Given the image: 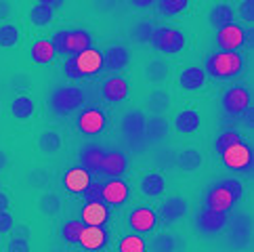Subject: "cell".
<instances>
[{"instance_id":"bcb514c9","label":"cell","mask_w":254,"mask_h":252,"mask_svg":"<svg viewBox=\"0 0 254 252\" xmlns=\"http://www.w3.org/2000/svg\"><path fill=\"white\" fill-rule=\"evenodd\" d=\"M6 252H30V240L13 236L11 242H8V246H6Z\"/></svg>"},{"instance_id":"4316f807","label":"cell","mask_w":254,"mask_h":252,"mask_svg":"<svg viewBox=\"0 0 254 252\" xmlns=\"http://www.w3.org/2000/svg\"><path fill=\"white\" fill-rule=\"evenodd\" d=\"M166 177L158 173V170H151V173H145L139 179V191L145 197H160L166 191Z\"/></svg>"},{"instance_id":"ffe728a7","label":"cell","mask_w":254,"mask_h":252,"mask_svg":"<svg viewBox=\"0 0 254 252\" xmlns=\"http://www.w3.org/2000/svg\"><path fill=\"white\" fill-rule=\"evenodd\" d=\"M103 53V65H105V71H112L114 76H118L122 69L128 67L130 63V51L122 47V44H110Z\"/></svg>"},{"instance_id":"4fadbf2b","label":"cell","mask_w":254,"mask_h":252,"mask_svg":"<svg viewBox=\"0 0 254 252\" xmlns=\"http://www.w3.org/2000/svg\"><path fill=\"white\" fill-rule=\"evenodd\" d=\"M130 197V185L124 181V179H107L103 181L101 187V202L107 206V208H118L124 202H128Z\"/></svg>"},{"instance_id":"f907efd6","label":"cell","mask_w":254,"mask_h":252,"mask_svg":"<svg viewBox=\"0 0 254 252\" xmlns=\"http://www.w3.org/2000/svg\"><path fill=\"white\" fill-rule=\"evenodd\" d=\"M8 206H11V195L0 189V210H8Z\"/></svg>"},{"instance_id":"cb8c5ba5","label":"cell","mask_w":254,"mask_h":252,"mask_svg":"<svg viewBox=\"0 0 254 252\" xmlns=\"http://www.w3.org/2000/svg\"><path fill=\"white\" fill-rule=\"evenodd\" d=\"M195 227L202 231L204 236H216V233H221L227 227V217L202 208L195 214Z\"/></svg>"},{"instance_id":"5b68a950","label":"cell","mask_w":254,"mask_h":252,"mask_svg":"<svg viewBox=\"0 0 254 252\" xmlns=\"http://www.w3.org/2000/svg\"><path fill=\"white\" fill-rule=\"evenodd\" d=\"M86 103V95L78 84H65L53 88L49 97V107L57 116H69Z\"/></svg>"},{"instance_id":"db71d44e","label":"cell","mask_w":254,"mask_h":252,"mask_svg":"<svg viewBox=\"0 0 254 252\" xmlns=\"http://www.w3.org/2000/svg\"><path fill=\"white\" fill-rule=\"evenodd\" d=\"M0 189H2V181H0Z\"/></svg>"},{"instance_id":"8fae6325","label":"cell","mask_w":254,"mask_h":252,"mask_svg":"<svg viewBox=\"0 0 254 252\" xmlns=\"http://www.w3.org/2000/svg\"><path fill=\"white\" fill-rule=\"evenodd\" d=\"M250 38L252 30H244L240 23H231L216 32V44H219L221 51H240L244 44L250 42Z\"/></svg>"},{"instance_id":"4dcf8cb0","label":"cell","mask_w":254,"mask_h":252,"mask_svg":"<svg viewBox=\"0 0 254 252\" xmlns=\"http://www.w3.org/2000/svg\"><path fill=\"white\" fill-rule=\"evenodd\" d=\"M36 206H38L40 214H44V217H49V219H55L57 214L61 212V208H63V197L59 193H55V191H44L38 197Z\"/></svg>"},{"instance_id":"74e56055","label":"cell","mask_w":254,"mask_h":252,"mask_svg":"<svg viewBox=\"0 0 254 252\" xmlns=\"http://www.w3.org/2000/svg\"><path fill=\"white\" fill-rule=\"evenodd\" d=\"M147 107L156 116H164L170 107V95L164 91V88H153L147 97Z\"/></svg>"},{"instance_id":"f5cc1de1","label":"cell","mask_w":254,"mask_h":252,"mask_svg":"<svg viewBox=\"0 0 254 252\" xmlns=\"http://www.w3.org/2000/svg\"><path fill=\"white\" fill-rule=\"evenodd\" d=\"M0 246H2V233H0Z\"/></svg>"},{"instance_id":"f6af8a7d","label":"cell","mask_w":254,"mask_h":252,"mask_svg":"<svg viewBox=\"0 0 254 252\" xmlns=\"http://www.w3.org/2000/svg\"><path fill=\"white\" fill-rule=\"evenodd\" d=\"M15 227V217L11 210H0V233H11Z\"/></svg>"},{"instance_id":"c3c4849f","label":"cell","mask_w":254,"mask_h":252,"mask_svg":"<svg viewBox=\"0 0 254 252\" xmlns=\"http://www.w3.org/2000/svg\"><path fill=\"white\" fill-rule=\"evenodd\" d=\"M13 236L15 238H25V240H30V227L28 225H17V227H13Z\"/></svg>"},{"instance_id":"52a82bcc","label":"cell","mask_w":254,"mask_h":252,"mask_svg":"<svg viewBox=\"0 0 254 252\" xmlns=\"http://www.w3.org/2000/svg\"><path fill=\"white\" fill-rule=\"evenodd\" d=\"M221 105H223V112L231 118H240V116L248 114L252 110V93H250V86L238 82V84H231L227 91L221 95Z\"/></svg>"},{"instance_id":"681fc988","label":"cell","mask_w":254,"mask_h":252,"mask_svg":"<svg viewBox=\"0 0 254 252\" xmlns=\"http://www.w3.org/2000/svg\"><path fill=\"white\" fill-rule=\"evenodd\" d=\"M130 6H134V8H151V6H156V0H132Z\"/></svg>"},{"instance_id":"7c38bea8","label":"cell","mask_w":254,"mask_h":252,"mask_svg":"<svg viewBox=\"0 0 254 252\" xmlns=\"http://www.w3.org/2000/svg\"><path fill=\"white\" fill-rule=\"evenodd\" d=\"M63 8V0H38L28 8V21L34 28H47L55 21V13Z\"/></svg>"},{"instance_id":"d590c367","label":"cell","mask_w":254,"mask_h":252,"mask_svg":"<svg viewBox=\"0 0 254 252\" xmlns=\"http://www.w3.org/2000/svg\"><path fill=\"white\" fill-rule=\"evenodd\" d=\"M21 42V30L15 21H6L0 25V49H15Z\"/></svg>"},{"instance_id":"ee69618b","label":"cell","mask_w":254,"mask_h":252,"mask_svg":"<svg viewBox=\"0 0 254 252\" xmlns=\"http://www.w3.org/2000/svg\"><path fill=\"white\" fill-rule=\"evenodd\" d=\"M235 17H240V19H244L250 25L254 21V0H244V2H240L238 15H235Z\"/></svg>"},{"instance_id":"d4e9b609","label":"cell","mask_w":254,"mask_h":252,"mask_svg":"<svg viewBox=\"0 0 254 252\" xmlns=\"http://www.w3.org/2000/svg\"><path fill=\"white\" fill-rule=\"evenodd\" d=\"M36 147H38L40 154L47 156V158L57 156L61 151V147H63L61 132L57 128H42L38 132V137H36Z\"/></svg>"},{"instance_id":"7dc6e473","label":"cell","mask_w":254,"mask_h":252,"mask_svg":"<svg viewBox=\"0 0 254 252\" xmlns=\"http://www.w3.org/2000/svg\"><path fill=\"white\" fill-rule=\"evenodd\" d=\"M8 17H13V4L6 0H0V25L6 23Z\"/></svg>"},{"instance_id":"816d5d0a","label":"cell","mask_w":254,"mask_h":252,"mask_svg":"<svg viewBox=\"0 0 254 252\" xmlns=\"http://www.w3.org/2000/svg\"><path fill=\"white\" fill-rule=\"evenodd\" d=\"M6 166H8V154L4 149H0V173H4Z\"/></svg>"},{"instance_id":"8992f818","label":"cell","mask_w":254,"mask_h":252,"mask_svg":"<svg viewBox=\"0 0 254 252\" xmlns=\"http://www.w3.org/2000/svg\"><path fill=\"white\" fill-rule=\"evenodd\" d=\"M151 47L164 53V55H179L181 51L187 49V36L183 30L170 28V25H156L151 32Z\"/></svg>"},{"instance_id":"f546056e","label":"cell","mask_w":254,"mask_h":252,"mask_svg":"<svg viewBox=\"0 0 254 252\" xmlns=\"http://www.w3.org/2000/svg\"><path fill=\"white\" fill-rule=\"evenodd\" d=\"M11 116L15 120H19V122H28L34 118V114H36V103H34V99L28 97V95H17L13 101H11Z\"/></svg>"},{"instance_id":"3957f363","label":"cell","mask_w":254,"mask_h":252,"mask_svg":"<svg viewBox=\"0 0 254 252\" xmlns=\"http://www.w3.org/2000/svg\"><path fill=\"white\" fill-rule=\"evenodd\" d=\"M202 69L214 82H229L246 71V57L240 51H216L204 59Z\"/></svg>"},{"instance_id":"ac0fdd59","label":"cell","mask_w":254,"mask_h":252,"mask_svg":"<svg viewBox=\"0 0 254 252\" xmlns=\"http://www.w3.org/2000/svg\"><path fill=\"white\" fill-rule=\"evenodd\" d=\"M78 244L88 252H99L107 248L110 244V229L107 227H90V225H82L78 236Z\"/></svg>"},{"instance_id":"d6a6232c","label":"cell","mask_w":254,"mask_h":252,"mask_svg":"<svg viewBox=\"0 0 254 252\" xmlns=\"http://www.w3.org/2000/svg\"><path fill=\"white\" fill-rule=\"evenodd\" d=\"M145 134L147 139L153 143L164 141L170 134V122L164 118V116H153V118H147V128H145Z\"/></svg>"},{"instance_id":"ab89813d","label":"cell","mask_w":254,"mask_h":252,"mask_svg":"<svg viewBox=\"0 0 254 252\" xmlns=\"http://www.w3.org/2000/svg\"><path fill=\"white\" fill-rule=\"evenodd\" d=\"M80 229H82V223L80 221H74L69 219L61 225V231L59 236L63 242H67V244H78V236H80Z\"/></svg>"},{"instance_id":"484cf974","label":"cell","mask_w":254,"mask_h":252,"mask_svg":"<svg viewBox=\"0 0 254 252\" xmlns=\"http://www.w3.org/2000/svg\"><path fill=\"white\" fill-rule=\"evenodd\" d=\"M206 19H208V25H212V28L219 32V30L227 28V25L235 23V6L231 2H216V4H212L210 11H208Z\"/></svg>"},{"instance_id":"b9f144b4","label":"cell","mask_w":254,"mask_h":252,"mask_svg":"<svg viewBox=\"0 0 254 252\" xmlns=\"http://www.w3.org/2000/svg\"><path fill=\"white\" fill-rule=\"evenodd\" d=\"M101 187H103V181H97L93 179V183H90L86 189H84V202H101Z\"/></svg>"},{"instance_id":"8d00e7d4","label":"cell","mask_w":254,"mask_h":252,"mask_svg":"<svg viewBox=\"0 0 254 252\" xmlns=\"http://www.w3.org/2000/svg\"><path fill=\"white\" fill-rule=\"evenodd\" d=\"M153 8H156L162 17H179L191 8V2H187V0H160Z\"/></svg>"},{"instance_id":"7402d4cb","label":"cell","mask_w":254,"mask_h":252,"mask_svg":"<svg viewBox=\"0 0 254 252\" xmlns=\"http://www.w3.org/2000/svg\"><path fill=\"white\" fill-rule=\"evenodd\" d=\"M112 210L103 202H86L80 212V223L90 225V227H105L110 223Z\"/></svg>"},{"instance_id":"f35d334b","label":"cell","mask_w":254,"mask_h":252,"mask_svg":"<svg viewBox=\"0 0 254 252\" xmlns=\"http://www.w3.org/2000/svg\"><path fill=\"white\" fill-rule=\"evenodd\" d=\"M118 252H147V242L141 236H124L118 244Z\"/></svg>"},{"instance_id":"1f68e13d","label":"cell","mask_w":254,"mask_h":252,"mask_svg":"<svg viewBox=\"0 0 254 252\" xmlns=\"http://www.w3.org/2000/svg\"><path fill=\"white\" fill-rule=\"evenodd\" d=\"M168 74H170L168 61L160 59V57H151L147 61V67H145V78H147V82L162 84V82H166L168 80Z\"/></svg>"},{"instance_id":"f1b7e54d","label":"cell","mask_w":254,"mask_h":252,"mask_svg":"<svg viewBox=\"0 0 254 252\" xmlns=\"http://www.w3.org/2000/svg\"><path fill=\"white\" fill-rule=\"evenodd\" d=\"M30 59L36 65H51V63L57 59V55H55L53 44L47 38H38V40H34L30 47Z\"/></svg>"},{"instance_id":"836d02e7","label":"cell","mask_w":254,"mask_h":252,"mask_svg":"<svg viewBox=\"0 0 254 252\" xmlns=\"http://www.w3.org/2000/svg\"><path fill=\"white\" fill-rule=\"evenodd\" d=\"M179 238L175 233L164 231V233H158L153 236L151 242L147 244V252H179Z\"/></svg>"},{"instance_id":"5bb4252c","label":"cell","mask_w":254,"mask_h":252,"mask_svg":"<svg viewBox=\"0 0 254 252\" xmlns=\"http://www.w3.org/2000/svg\"><path fill=\"white\" fill-rule=\"evenodd\" d=\"M76 61V67L80 71V76H82V80H88V78H97L101 76L105 71V65H103V53L90 47L88 51L80 53V55L74 57Z\"/></svg>"},{"instance_id":"d6986e66","label":"cell","mask_w":254,"mask_h":252,"mask_svg":"<svg viewBox=\"0 0 254 252\" xmlns=\"http://www.w3.org/2000/svg\"><path fill=\"white\" fill-rule=\"evenodd\" d=\"M130 95V86H128V78L124 76H107L101 80V97L110 103H120L124 99H128Z\"/></svg>"},{"instance_id":"ba28073f","label":"cell","mask_w":254,"mask_h":252,"mask_svg":"<svg viewBox=\"0 0 254 252\" xmlns=\"http://www.w3.org/2000/svg\"><path fill=\"white\" fill-rule=\"evenodd\" d=\"M221 162L225 168L233 170V173H250L252 162H254V151L248 141H238L233 143L229 149H225V154L221 156Z\"/></svg>"},{"instance_id":"9a60e30c","label":"cell","mask_w":254,"mask_h":252,"mask_svg":"<svg viewBox=\"0 0 254 252\" xmlns=\"http://www.w3.org/2000/svg\"><path fill=\"white\" fill-rule=\"evenodd\" d=\"M189 212V202L187 197L183 195H170L162 202L160 210H158V217L164 225H175L179 223L181 219H185Z\"/></svg>"},{"instance_id":"e0dca14e","label":"cell","mask_w":254,"mask_h":252,"mask_svg":"<svg viewBox=\"0 0 254 252\" xmlns=\"http://www.w3.org/2000/svg\"><path fill=\"white\" fill-rule=\"evenodd\" d=\"M93 175L88 173V170H84L82 166H71L67 168L65 173H63L61 177V185L63 189H65L67 193L71 195H82L84 193V189L93 183Z\"/></svg>"},{"instance_id":"603a6c76","label":"cell","mask_w":254,"mask_h":252,"mask_svg":"<svg viewBox=\"0 0 254 252\" xmlns=\"http://www.w3.org/2000/svg\"><path fill=\"white\" fill-rule=\"evenodd\" d=\"M170 126L179 134H193L199 130V126H202V116H199V112L193 110V107H185V110L177 112Z\"/></svg>"},{"instance_id":"7a4b0ae2","label":"cell","mask_w":254,"mask_h":252,"mask_svg":"<svg viewBox=\"0 0 254 252\" xmlns=\"http://www.w3.org/2000/svg\"><path fill=\"white\" fill-rule=\"evenodd\" d=\"M244 195V185L240 179L235 177H227L214 181L204 195V208L216 212V214H229L233 210V206L242 200Z\"/></svg>"},{"instance_id":"7bdbcfd3","label":"cell","mask_w":254,"mask_h":252,"mask_svg":"<svg viewBox=\"0 0 254 252\" xmlns=\"http://www.w3.org/2000/svg\"><path fill=\"white\" fill-rule=\"evenodd\" d=\"M63 76H65L69 82H82V76H80V71L76 67L74 57H67L65 63H63Z\"/></svg>"},{"instance_id":"6da1fadb","label":"cell","mask_w":254,"mask_h":252,"mask_svg":"<svg viewBox=\"0 0 254 252\" xmlns=\"http://www.w3.org/2000/svg\"><path fill=\"white\" fill-rule=\"evenodd\" d=\"M80 166L90 175H105L120 179L128 170V156L118 149H105L101 145H84L80 151Z\"/></svg>"},{"instance_id":"277c9868","label":"cell","mask_w":254,"mask_h":252,"mask_svg":"<svg viewBox=\"0 0 254 252\" xmlns=\"http://www.w3.org/2000/svg\"><path fill=\"white\" fill-rule=\"evenodd\" d=\"M49 42L55 49V55L76 57L93 47V36L84 28H63V30L53 32Z\"/></svg>"},{"instance_id":"60d3db41","label":"cell","mask_w":254,"mask_h":252,"mask_svg":"<svg viewBox=\"0 0 254 252\" xmlns=\"http://www.w3.org/2000/svg\"><path fill=\"white\" fill-rule=\"evenodd\" d=\"M153 28H156V25H153L149 19H141V21H137V25L132 28V38L137 40V42H149Z\"/></svg>"},{"instance_id":"44dd1931","label":"cell","mask_w":254,"mask_h":252,"mask_svg":"<svg viewBox=\"0 0 254 252\" xmlns=\"http://www.w3.org/2000/svg\"><path fill=\"white\" fill-rule=\"evenodd\" d=\"M177 82L181 86V91H185V93H197V91H202V88H206L208 78H206L202 67L187 65V67H183V69L179 71Z\"/></svg>"},{"instance_id":"e575fe53","label":"cell","mask_w":254,"mask_h":252,"mask_svg":"<svg viewBox=\"0 0 254 252\" xmlns=\"http://www.w3.org/2000/svg\"><path fill=\"white\" fill-rule=\"evenodd\" d=\"M238 141H242V130L238 126H227L225 130H221V134L214 141V154L221 158L225 154V149H229L233 143H238Z\"/></svg>"},{"instance_id":"30bf717a","label":"cell","mask_w":254,"mask_h":252,"mask_svg":"<svg viewBox=\"0 0 254 252\" xmlns=\"http://www.w3.org/2000/svg\"><path fill=\"white\" fill-rule=\"evenodd\" d=\"M76 126L82 134H88V137H95V134H101L107 128V116L101 107L90 105L86 110H82L76 118Z\"/></svg>"},{"instance_id":"9c48e42d","label":"cell","mask_w":254,"mask_h":252,"mask_svg":"<svg viewBox=\"0 0 254 252\" xmlns=\"http://www.w3.org/2000/svg\"><path fill=\"white\" fill-rule=\"evenodd\" d=\"M158 210L149 204H137L128 212V227L134 236H149L158 229Z\"/></svg>"},{"instance_id":"83f0119b","label":"cell","mask_w":254,"mask_h":252,"mask_svg":"<svg viewBox=\"0 0 254 252\" xmlns=\"http://www.w3.org/2000/svg\"><path fill=\"white\" fill-rule=\"evenodd\" d=\"M202 164H204V156L197 147H185V149H181V154L177 156V166L183 170L185 175L197 173V170L202 168Z\"/></svg>"},{"instance_id":"2e32d148","label":"cell","mask_w":254,"mask_h":252,"mask_svg":"<svg viewBox=\"0 0 254 252\" xmlns=\"http://www.w3.org/2000/svg\"><path fill=\"white\" fill-rule=\"evenodd\" d=\"M120 128L126 139H143L145 128H147V116H145L139 107H130L122 114Z\"/></svg>"}]
</instances>
